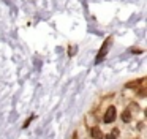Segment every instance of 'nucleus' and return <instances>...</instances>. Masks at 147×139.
I'll return each mask as SVG.
<instances>
[{
	"label": "nucleus",
	"mask_w": 147,
	"mask_h": 139,
	"mask_svg": "<svg viewBox=\"0 0 147 139\" xmlns=\"http://www.w3.org/2000/svg\"><path fill=\"white\" fill-rule=\"evenodd\" d=\"M109 43L111 41L109 40H106L105 43H103V46H101V49H100V52H98V55H96V59H95V63H100L103 59H105V55H106V52H108V46H109Z\"/></svg>",
	"instance_id": "obj_1"
},
{
	"label": "nucleus",
	"mask_w": 147,
	"mask_h": 139,
	"mask_svg": "<svg viewBox=\"0 0 147 139\" xmlns=\"http://www.w3.org/2000/svg\"><path fill=\"white\" fill-rule=\"evenodd\" d=\"M114 120H115V107L109 106L106 114H105V123H112Z\"/></svg>",
	"instance_id": "obj_2"
},
{
	"label": "nucleus",
	"mask_w": 147,
	"mask_h": 139,
	"mask_svg": "<svg viewBox=\"0 0 147 139\" xmlns=\"http://www.w3.org/2000/svg\"><path fill=\"white\" fill-rule=\"evenodd\" d=\"M92 138L93 139H103V133L100 128H92Z\"/></svg>",
	"instance_id": "obj_3"
},
{
	"label": "nucleus",
	"mask_w": 147,
	"mask_h": 139,
	"mask_svg": "<svg viewBox=\"0 0 147 139\" xmlns=\"http://www.w3.org/2000/svg\"><path fill=\"white\" fill-rule=\"evenodd\" d=\"M117 136H119V130H117V128H114V130H112V131L109 133L108 136H106V139H115Z\"/></svg>",
	"instance_id": "obj_4"
},
{
	"label": "nucleus",
	"mask_w": 147,
	"mask_h": 139,
	"mask_svg": "<svg viewBox=\"0 0 147 139\" xmlns=\"http://www.w3.org/2000/svg\"><path fill=\"white\" fill-rule=\"evenodd\" d=\"M122 120H123V122H130V120H131V115H130V112H128V111L122 112Z\"/></svg>",
	"instance_id": "obj_5"
}]
</instances>
